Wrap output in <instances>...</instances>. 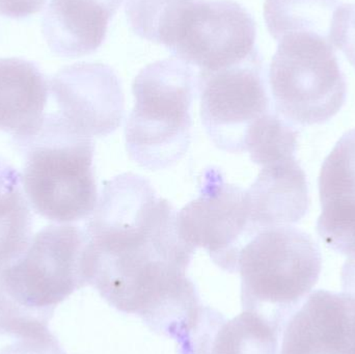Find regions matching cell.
Returning a JSON list of instances; mask_svg holds the SVG:
<instances>
[{"label":"cell","instance_id":"obj_1","mask_svg":"<svg viewBox=\"0 0 355 354\" xmlns=\"http://www.w3.org/2000/svg\"><path fill=\"white\" fill-rule=\"evenodd\" d=\"M85 230L89 285L152 332L183 340L204 305L186 274L196 251L180 236L171 203L144 177L119 175L104 182Z\"/></svg>","mask_w":355,"mask_h":354},{"label":"cell","instance_id":"obj_2","mask_svg":"<svg viewBox=\"0 0 355 354\" xmlns=\"http://www.w3.org/2000/svg\"><path fill=\"white\" fill-rule=\"evenodd\" d=\"M24 156L21 180L39 215L70 224L89 218L98 202L95 143L75 131L58 112L46 114L35 134L14 139Z\"/></svg>","mask_w":355,"mask_h":354},{"label":"cell","instance_id":"obj_3","mask_svg":"<svg viewBox=\"0 0 355 354\" xmlns=\"http://www.w3.org/2000/svg\"><path fill=\"white\" fill-rule=\"evenodd\" d=\"M320 249L312 236L293 227L267 229L240 254L243 311L266 319L279 333L318 282Z\"/></svg>","mask_w":355,"mask_h":354},{"label":"cell","instance_id":"obj_4","mask_svg":"<svg viewBox=\"0 0 355 354\" xmlns=\"http://www.w3.org/2000/svg\"><path fill=\"white\" fill-rule=\"evenodd\" d=\"M190 64L166 58L148 64L132 85L135 107L125 128L131 159L151 170L176 164L191 141L190 107L196 89Z\"/></svg>","mask_w":355,"mask_h":354},{"label":"cell","instance_id":"obj_5","mask_svg":"<svg viewBox=\"0 0 355 354\" xmlns=\"http://www.w3.org/2000/svg\"><path fill=\"white\" fill-rule=\"evenodd\" d=\"M268 78L275 112L292 125L329 122L347 98L335 47L313 33H292L279 42Z\"/></svg>","mask_w":355,"mask_h":354},{"label":"cell","instance_id":"obj_6","mask_svg":"<svg viewBox=\"0 0 355 354\" xmlns=\"http://www.w3.org/2000/svg\"><path fill=\"white\" fill-rule=\"evenodd\" d=\"M87 285V233L73 224L45 227L0 272V297L48 321L60 303Z\"/></svg>","mask_w":355,"mask_h":354},{"label":"cell","instance_id":"obj_7","mask_svg":"<svg viewBox=\"0 0 355 354\" xmlns=\"http://www.w3.org/2000/svg\"><path fill=\"white\" fill-rule=\"evenodd\" d=\"M177 224L188 247L206 249L213 263L230 274L238 272L242 249L259 234L248 191L225 182L215 168L202 172L200 193L177 214Z\"/></svg>","mask_w":355,"mask_h":354},{"label":"cell","instance_id":"obj_8","mask_svg":"<svg viewBox=\"0 0 355 354\" xmlns=\"http://www.w3.org/2000/svg\"><path fill=\"white\" fill-rule=\"evenodd\" d=\"M196 82L200 118L212 143L229 153L245 152L252 127L275 110L259 50L240 64L198 73Z\"/></svg>","mask_w":355,"mask_h":354},{"label":"cell","instance_id":"obj_9","mask_svg":"<svg viewBox=\"0 0 355 354\" xmlns=\"http://www.w3.org/2000/svg\"><path fill=\"white\" fill-rule=\"evenodd\" d=\"M256 22L233 0H191L182 12L166 49L200 72H215L257 51Z\"/></svg>","mask_w":355,"mask_h":354},{"label":"cell","instance_id":"obj_10","mask_svg":"<svg viewBox=\"0 0 355 354\" xmlns=\"http://www.w3.org/2000/svg\"><path fill=\"white\" fill-rule=\"evenodd\" d=\"M58 114L85 136L114 133L124 116V94L110 67L80 62L62 69L50 80Z\"/></svg>","mask_w":355,"mask_h":354},{"label":"cell","instance_id":"obj_11","mask_svg":"<svg viewBox=\"0 0 355 354\" xmlns=\"http://www.w3.org/2000/svg\"><path fill=\"white\" fill-rule=\"evenodd\" d=\"M355 299L317 290L288 319L279 354H352Z\"/></svg>","mask_w":355,"mask_h":354},{"label":"cell","instance_id":"obj_12","mask_svg":"<svg viewBox=\"0 0 355 354\" xmlns=\"http://www.w3.org/2000/svg\"><path fill=\"white\" fill-rule=\"evenodd\" d=\"M123 0H51L43 18L44 37L64 57L97 51Z\"/></svg>","mask_w":355,"mask_h":354},{"label":"cell","instance_id":"obj_13","mask_svg":"<svg viewBox=\"0 0 355 354\" xmlns=\"http://www.w3.org/2000/svg\"><path fill=\"white\" fill-rule=\"evenodd\" d=\"M279 330L266 319L243 313L229 319L204 306L198 324L178 354H279Z\"/></svg>","mask_w":355,"mask_h":354},{"label":"cell","instance_id":"obj_14","mask_svg":"<svg viewBox=\"0 0 355 354\" xmlns=\"http://www.w3.org/2000/svg\"><path fill=\"white\" fill-rule=\"evenodd\" d=\"M248 189L250 214L258 232L302 220L310 207L304 170L295 157L261 166Z\"/></svg>","mask_w":355,"mask_h":354},{"label":"cell","instance_id":"obj_15","mask_svg":"<svg viewBox=\"0 0 355 354\" xmlns=\"http://www.w3.org/2000/svg\"><path fill=\"white\" fill-rule=\"evenodd\" d=\"M50 81L35 62L0 58V131L12 139L35 134L45 118Z\"/></svg>","mask_w":355,"mask_h":354},{"label":"cell","instance_id":"obj_16","mask_svg":"<svg viewBox=\"0 0 355 354\" xmlns=\"http://www.w3.org/2000/svg\"><path fill=\"white\" fill-rule=\"evenodd\" d=\"M321 222H355V129L346 132L325 158L319 176Z\"/></svg>","mask_w":355,"mask_h":354},{"label":"cell","instance_id":"obj_17","mask_svg":"<svg viewBox=\"0 0 355 354\" xmlns=\"http://www.w3.org/2000/svg\"><path fill=\"white\" fill-rule=\"evenodd\" d=\"M33 224L21 175L0 157V272L26 251L33 238Z\"/></svg>","mask_w":355,"mask_h":354},{"label":"cell","instance_id":"obj_18","mask_svg":"<svg viewBox=\"0 0 355 354\" xmlns=\"http://www.w3.org/2000/svg\"><path fill=\"white\" fill-rule=\"evenodd\" d=\"M341 6V0H265L264 20L277 42L292 33H313L329 39L334 16Z\"/></svg>","mask_w":355,"mask_h":354},{"label":"cell","instance_id":"obj_19","mask_svg":"<svg viewBox=\"0 0 355 354\" xmlns=\"http://www.w3.org/2000/svg\"><path fill=\"white\" fill-rule=\"evenodd\" d=\"M298 132L294 125L275 110L265 114L250 129L245 151L250 160L263 166L271 162L295 157Z\"/></svg>","mask_w":355,"mask_h":354},{"label":"cell","instance_id":"obj_20","mask_svg":"<svg viewBox=\"0 0 355 354\" xmlns=\"http://www.w3.org/2000/svg\"><path fill=\"white\" fill-rule=\"evenodd\" d=\"M191 0H126L131 28L141 39L168 45L182 12Z\"/></svg>","mask_w":355,"mask_h":354},{"label":"cell","instance_id":"obj_21","mask_svg":"<svg viewBox=\"0 0 355 354\" xmlns=\"http://www.w3.org/2000/svg\"><path fill=\"white\" fill-rule=\"evenodd\" d=\"M329 39L355 69V3L342 4L336 10Z\"/></svg>","mask_w":355,"mask_h":354},{"label":"cell","instance_id":"obj_22","mask_svg":"<svg viewBox=\"0 0 355 354\" xmlns=\"http://www.w3.org/2000/svg\"><path fill=\"white\" fill-rule=\"evenodd\" d=\"M47 0H0V15L12 19H23L37 14Z\"/></svg>","mask_w":355,"mask_h":354},{"label":"cell","instance_id":"obj_23","mask_svg":"<svg viewBox=\"0 0 355 354\" xmlns=\"http://www.w3.org/2000/svg\"><path fill=\"white\" fill-rule=\"evenodd\" d=\"M342 288L344 293L355 297V255L348 257L342 268Z\"/></svg>","mask_w":355,"mask_h":354},{"label":"cell","instance_id":"obj_24","mask_svg":"<svg viewBox=\"0 0 355 354\" xmlns=\"http://www.w3.org/2000/svg\"><path fill=\"white\" fill-rule=\"evenodd\" d=\"M355 299V297H354ZM352 354H355V319H354V348H352Z\"/></svg>","mask_w":355,"mask_h":354},{"label":"cell","instance_id":"obj_25","mask_svg":"<svg viewBox=\"0 0 355 354\" xmlns=\"http://www.w3.org/2000/svg\"><path fill=\"white\" fill-rule=\"evenodd\" d=\"M60 354H67V353H64H64H60Z\"/></svg>","mask_w":355,"mask_h":354}]
</instances>
